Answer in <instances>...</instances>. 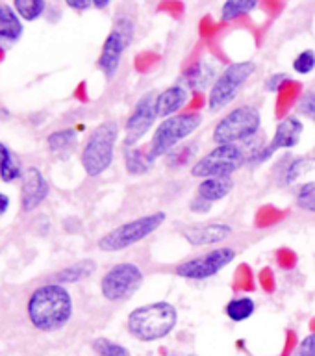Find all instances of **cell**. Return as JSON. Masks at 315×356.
Masks as SVG:
<instances>
[{"mask_svg":"<svg viewBox=\"0 0 315 356\" xmlns=\"http://www.w3.org/2000/svg\"><path fill=\"white\" fill-rule=\"evenodd\" d=\"M72 297L61 284H47L35 289L28 300V317L38 330L54 332L69 323Z\"/></svg>","mask_w":315,"mask_h":356,"instance_id":"obj_1","label":"cell"},{"mask_svg":"<svg viewBox=\"0 0 315 356\" xmlns=\"http://www.w3.org/2000/svg\"><path fill=\"white\" fill-rule=\"evenodd\" d=\"M178 312L167 300H156L150 305L134 308L127 319V328L132 338L143 343H152L167 338L177 328Z\"/></svg>","mask_w":315,"mask_h":356,"instance_id":"obj_2","label":"cell"},{"mask_svg":"<svg viewBox=\"0 0 315 356\" xmlns=\"http://www.w3.org/2000/svg\"><path fill=\"white\" fill-rule=\"evenodd\" d=\"M261 130V113L252 104H243L228 111L219 119L211 139L216 145H245L255 139Z\"/></svg>","mask_w":315,"mask_h":356,"instance_id":"obj_3","label":"cell"},{"mask_svg":"<svg viewBox=\"0 0 315 356\" xmlns=\"http://www.w3.org/2000/svg\"><path fill=\"white\" fill-rule=\"evenodd\" d=\"M165 221V211L158 210L138 217V219H132V221L122 222V225L110 230L99 239V249L104 250V252H117V250L130 249L134 245L141 243L143 239L152 236Z\"/></svg>","mask_w":315,"mask_h":356,"instance_id":"obj_4","label":"cell"},{"mask_svg":"<svg viewBox=\"0 0 315 356\" xmlns=\"http://www.w3.org/2000/svg\"><path fill=\"white\" fill-rule=\"evenodd\" d=\"M117 138H119V124L115 121L100 122L91 132L82 150L83 171L89 177H99L110 169L115 156Z\"/></svg>","mask_w":315,"mask_h":356,"instance_id":"obj_5","label":"cell"},{"mask_svg":"<svg viewBox=\"0 0 315 356\" xmlns=\"http://www.w3.org/2000/svg\"><path fill=\"white\" fill-rule=\"evenodd\" d=\"M202 124V115L199 111H188L178 113L175 117L163 119L154 130V136L150 139L149 156L152 160H158L161 156H167L177 145L193 136Z\"/></svg>","mask_w":315,"mask_h":356,"instance_id":"obj_6","label":"cell"},{"mask_svg":"<svg viewBox=\"0 0 315 356\" xmlns=\"http://www.w3.org/2000/svg\"><path fill=\"white\" fill-rule=\"evenodd\" d=\"M255 72L256 63L250 60L234 61L225 67L217 74L216 82L208 91V110L211 113H217V111L225 110L228 104H232Z\"/></svg>","mask_w":315,"mask_h":356,"instance_id":"obj_7","label":"cell"},{"mask_svg":"<svg viewBox=\"0 0 315 356\" xmlns=\"http://www.w3.org/2000/svg\"><path fill=\"white\" fill-rule=\"evenodd\" d=\"M249 163L245 145H216L204 156L191 163V175L197 178L232 177L234 172Z\"/></svg>","mask_w":315,"mask_h":356,"instance_id":"obj_8","label":"cell"},{"mask_svg":"<svg viewBox=\"0 0 315 356\" xmlns=\"http://www.w3.org/2000/svg\"><path fill=\"white\" fill-rule=\"evenodd\" d=\"M145 280L141 267L132 261H121L110 267L100 280L102 297L110 302H122L132 297Z\"/></svg>","mask_w":315,"mask_h":356,"instance_id":"obj_9","label":"cell"},{"mask_svg":"<svg viewBox=\"0 0 315 356\" xmlns=\"http://www.w3.org/2000/svg\"><path fill=\"white\" fill-rule=\"evenodd\" d=\"M134 33H136L134 22L127 17H121V19H117L115 26L111 28V32L104 39V44H102L99 56V69L104 72L108 80H111L119 71L122 56L134 41Z\"/></svg>","mask_w":315,"mask_h":356,"instance_id":"obj_10","label":"cell"},{"mask_svg":"<svg viewBox=\"0 0 315 356\" xmlns=\"http://www.w3.org/2000/svg\"><path fill=\"white\" fill-rule=\"evenodd\" d=\"M236 250L232 247H217L208 252L189 260L178 264L175 273L178 277L188 278V280H206V278L216 277L225 267H228L236 260Z\"/></svg>","mask_w":315,"mask_h":356,"instance_id":"obj_11","label":"cell"},{"mask_svg":"<svg viewBox=\"0 0 315 356\" xmlns=\"http://www.w3.org/2000/svg\"><path fill=\"white\" fill-rule=\"evenodd\" d=\"M302 132H305V122L300 121L299 117H284L282 121L277 124V128H275L271 141L264 145L260 150H256L255 154H250L247 165H260V163L269 160L273 154H277L278 150L295 149L300 143Z\"/></svg>","mask_w":315,"mask_h":356,"instance_id":"obj_12","label":"cell"},{"mask_svg":"<svg viewBox=\"0 0 315 356\" xmlns=\"http://www.w3.org/2000/svg\"><path fill=\"white\" fill-rule=\"evenodd\" d=\"M156 119H158L156 95L149 91L136 102L132 113L128 115L124 124V147H138L139 141L154 127Z\"/></svg>","mask_w":315,"mask_h":356,"instance_id":"obj_13","label":"cell"},{"mask_svg":"<svg viewBox=\"0 0 315 356\" xmlns=\"http://www.w3.org/2000/svg\"><path fill=\"white\" fill-rule=\"evenodd\" d=\"M282 186L291 188L297 199L315 193V156H299L289 161L282 171Z\"/></svg>","mask_w":315,"mask_h":356,"instance_id":"obj_14","label":"cell"},{"mask_svg":"<svg viewBox=\"0 0 315 356\" xmlns=\"http://www.w3.org/2000/svg\"><path fill=\"white\" fill-rule=\"evenodd\" d=\"M232 234V227L227 222H204V225H193L182 230V236L189 245L193 247H210L219 245L221 241Z\"/></svg>","mask_w":315,"mask_h":356,"instance_id":"obj_15","label":"cell"},{"mask_svg":"<svg viewBox=\"0 0 315 356\" xmlns=\"http://www.w3.org/2000/svg\"><path fill=\"white\" fill-rule=\"evenodd\" d=\"M21 204L24 211L35 210L49 195V184L38 167H28L22 175Z\"/></svg>","mask_w":315,"mask_h":356,"instance_id":"obj_16","label":"cell"},{"mask_svg":"<svg viewBox=\"0 0 315 356\" xmlns=\"http://www.w3.org/2000/svg\"><path fill=\"white\" fill-rule=\"evenodd\" d=\"M217 78L216 67L213 63L206 60H199L191 63V65L182 72V76L178 80V83H182L184 88L189 89V91H195V93H200V91H206L208 88L213 86Z\"/></svg>","mask_w":315,"mask_h":356,"instance_id":"obj_17","label":"cell"},{"mask_svg":"<svg viewBox=\"0 0 315 356\" xmlns=\"http://www.w3.org/2000/svg\"><path fill=\"white\" fill-rule=\"evenodd\" d=\"M189 89H186L182 83H172L167 89L160 91L156 95V110L158 117L161 119H169L180 113L184 106L189 102Z\"/></svg>","mask_w":315,"mask_h":356,"instance_id":"obj_18","label":"cell"},{"mask_svg":"<svg viewBox=\"0 0 315 356\" xmlns=\"http://www.w3.org/2000/svg\"><path fill=\"white\" fill-rule=\"evenodd\" d=\"M234 180L232 177H219V178H204L197 186V195L200 199L208 200L211 204H216L219 200L232 193Z\"/></svg>","mask_w":315,"mask_h":356,"instance_id":"obj_19","label":"cell"},{"mask_svg":"<svg viewBox=\"0 0 315 356\" xmlns=\"http://www.w3.org/2000/svg\"><path fill=\"white\" fill-rule=\"evenodd\" d=\"M47 143H49V149L52 154L61 158V160H67V158L76 150L78 134L76 130H72V128H63V130H58V132L50 134Z\"/></svg>","mask_w":315,"mask_h":356,"instance_id":"obj_20","label":"cell"},{"mask_svg":"<svg viewBox=\"0 0 315 356\" xmlns=\"http://www.w3.org/2000/svg\"><path fill=\"white\" fill-rule=\"evenodd\" d=\"M22 35V22L13 8L0 4V41L13 43Z\"/></svg>","mask_w":315,"mask_h":356,"instance_id":"obj_21","label":"cell"},{"mask_svg":"<svg viewBox=\"0 0 315 356\" xmlns=\"http://www.w3.org/2000/svg\"><path fill=\"white\" fill-rule=\"evenodd\" d=\"M154 160L149 156V150L139 147H124V167L132 177H141L152 169Z\"/></svg>","mask_w":315,"mask_h":356,"instance_id":"obj_22","label":"cell"},{"mask_svg":"<svg viewBox=\"0 0 315 356\" xmlns=\"http://www.w3.org/2000/svg\"><path fill=\"white\" fill-rule=\"evenodd\" d=\"M256 302L249 295H239V297H232L225 306V314L230 321L241 323L247 321L255 316Z\"/></svg>","mask_w":315,"mask_h":356,"instance_id":"obj_23","label":"cell"},{"mask_svg":"<svg viewBox=\"0 0 315 356\" xmlns=\"http://www.w3.org/2000/svg\"><path fill=\"white\" fill-rule=\"evenodd\" d=\"M97 269V264L93 260H82L72 264V266L61 269L58 275H56V282L58 284H72L80 282L83 278H88L89 275H93V271Z\"/></svg>","mask_w":315,"mask_h":356,"instance_id":"obj_24","label":"cell"},{"mask_svg":"<svg viewBox=\"0 0 315 356\" xmlns=\"http://www.w3.org/2000/svg\"><path fill=\"white\" fill-rule=\"evenodd\" d=\"M21 175V165H19V161L13 156V152L4 143H0V178L4 182H13Z\"/></svg>","mask_w":315,"mask_h":356,"instance_id":"obj_25","label":"cell"},{"mask_svg":"<svg viewBox=\"0 0 315 356\" xmlns=\"http://www.w3.org/2000/svg\"><path fill=\"white\" fill-rule=\"evenodd\" d=\"M256 8H258L256 0H228L221 8V21H236L239 17L249 15L250 11H255Z\"/></svg>","mask_w":315,"mask_h":356,"instance_id":"obj_26","label":"cell"},{"mask_svg":"<svg viewBox=\"0 0 315 356\" xmlns=\"http://www.w3.org/2000/svg\"><path fill=\"white\" fill-rule=\"evenodd\" d=\"M93 350L97 356H132L130 350L124 345L117 343L113 339L108 338H97L93 341Z\"/></svg>","mask_w":315,"mask_h":356,"instance_id":"obj_27","label":"cell"},{"mask_svg":"<svg viewBox=\"0 0 315 356\" xmlns=\"http://www.w3.org/2000/svg\"><path fill=\"white\" fill-rule=\"evenodd\" d=\"M45 4L43 0H15V11L24 21H35L38 17L43 15Z\"/></svg>","mask_w":315,"mask_h":356,"instance_id":"obj_28","label":"cell"},{"mask_svg":"<svg viewBox=\"0 0 315 356\" xmlns=\"http://www.w3.org/2000/svg\"><path fill=\"white\" fill-rule=\"evenodd\" d=\"M315 69V50L314 49H306L302 50L297 58L293 60V71L300 76H306L310 74Z\"/></svg>","mask_w":315,"mask_h":356,"instance_id":"obj_29","label":"cell"},{"mask_svg":"<svg viewBox=\"0 0 315 356\" xmlns=\"http://www.w3.org/2000/svg\"><path fill=\"white\" fill-rule=\"evenodd\" d=\"M297 113L315 122V91H306L295 106Z\"/></svg>","mask_w":315,"mask_h":356,"instance_id":"obj_30","label":"cell"},{"mask_svg":"<svg viewBox=\"0 0 315 356\" xmlns=\"http://www.w3.org/2000/svg\"><path fill=\"white\" fill-rule=\"evenodd\" d=\"M291 356H315V332H310L300 339Z\"/></svg>","mask_w":315,"mask_h":356,"instance_id":"obj_31","label":"cell"},{"mask_svg":"<svg viewBox=\"0 0 315 356\" xmlns=\"http://www.w3.org/2000/svg\"><path fill=\"white\" fill-rule=\"evenodd\" d=\"M289 80H291L289 74H286V72H277V74H273V76H269L266 80V91L267 93H278Z\"/></svg>","mask_w":315,"mask_h":356,"instance_id":"obj_32","label":"cell"},{"mask_svg":"<svg viewBox=\"0 0 315 356\" xmlns=\"http://www.w3.org/2000/svg\"><path fill=\"white\" fill-rule=\"evenodd\" d=\"M211 206H213L211 202L200 199L199 195H195L193 199L189 200V210L193 211V213H208L211 210Z\"/></svg>","mask_w":315,"mask_h":356,"instance_id":"obj_33","label":"cell"},{"mask_svg":"<svg viewBox=\"0 0 315 356\" xmlns=\"http://www.w3.org/2000/svg\"><path fill=\"white\" fill-rule=\"evenodd\" d=\"M297 206H299L300 210L315 213V193L308 195V197H302V199H297Z\"/></svg>","mask_w":315,"mask_h":356,"instance_id":"obj_34","label":"cell"},{"mask_svg":"<svg viewBox=\"0 0 315 356\" xmlns=\"http://www.w3.org/2000/svg\"><path fill=\"white\" fill-rule=\"evenodd\" d=\"M67 6L74 11H86L93 8V2H89V0H67Z\"/></svg>","mask_w":315,"mask_h":356,"instance_id":"obj_35","label":"cell"},{"mask_svg":"<svg viewBox=\"0 0 315 356\" xmlns=\"http://www.w3.org/2000/svg\"><path fill=\"white\" fill-rule=\"evenodd\" d=\"M8 206H10V199H8V195L0 193V216L8 210Z\"/></svg>","mask_w":315,"mask_h":356,"instance_id":"obj_36","label":"cell"},{"mask_svg":"<svg viewBox=\"0 0 315 356\" xmlns=\"http://www.w3.org/2000/svg\"><path fill=\"white\" fill-rule=\"evenodd\" d=\"M108 6H110L108 0H93V8H97V10H104Z\"/></svg>","mask_w":315,"mask_h":356,"instance_id":"obj_37","label":"cell"},{"mask_svg":"<svg viewBox=\"0 0 315 356\" xmlns=\"http://www.w3.org/2000/svg\"><path fill=\"white\" fill-rule=\"evenodd\" d=\"M167 356H199V355H193V353H171V355Z\"/></svg>","mask_w":315,"mask_h":356,"instance_id":"obj_38","label":"cell"}]
</instances>
